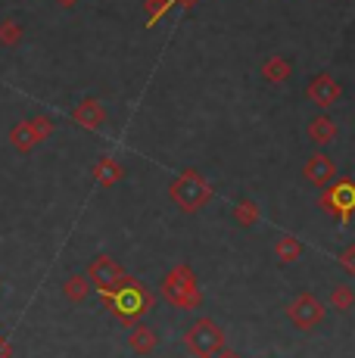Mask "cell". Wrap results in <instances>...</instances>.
Masks as SVG:
<instances>
[{"label":"cell","mask_w":355,"mask_h":358,"mask_svg":"<svg viewBox=\"0 0 355 358\" xmlns=\"http://www.w3.org/2000/svg\"><path fill=\"white\" fill-rule=\"evenodd\" d=\"M100 299L106 302L109 315H113L119 324H125V327L140 324V318H147V315L153 312V306H156V296L150 293L138 278H131V274H125V280H122L115 290L103 293Z\"/></svg>","instance_id":"cell-1"},{"label":"cell","mask_w":355,"mask_h":358,"mask_svg":"<svg viewBox=\"0 0 355 358\" xmlns=\"http://www.w3.org/2000/svg\"><path fill=\"white\" fill-rule=\"evenodd\" d=\"M162 299L175 308H184V312L200 308L203 306V290H200V280H196L194 268L175 265L172 271L162 278Z\"/></svg>","instance_id":"cell-2"},{"label":"cell","mask_w":355,"mask_h":358,"mask_svg":"<svg viewBox=\"0 0 355 358\" xmlns=\"http://www.w3.org/2000/svg\"><path fill=\"white\" fill-rule=\"evenodd\" d=\"M212 194H215L212 184H209L196 169H184L181 175H178L175 181L168 184V196H172V203L181 212H187V215L200 212L203 206L212 199Z\"/></svg>","instance_id":"cell-3"},{"label":"cell","mask_w":355,"mask_h":358,"mask_svg":"<svg viewBox=\"0 0 355 358\" xmlns=\"http://www.w3.org/2000/svg\"><path fill=\"white\" fill-rule=\"evenodd\" d=\"M318 206L324 215L337 218V222L346 228L355 215V181L352 178H337V181H331L324 190H321Z\"/></svg>","instance_id":"cell-4"},{"label":"cell","mask_w":355,"mask_h":358,"mask_svg":"<svg viewBox=\"0 0 355 358\" xmlns=\"http://www.w3.org/2000/svg\"><path fill=\"white\" fill-rule=\"evenodd\" d=\"M224 343H228V336L212 318H196L184 334V346L194 358H215L224 349Z\"/></svg>","instance_id":"cell-5"},{"label":"cell","mask_w":355,"mask_h":358,"mask_svg":"<svg viewBox=\"0 0 355 358\" xmlns=\"http://www.w3.org/2000/svg\"><path fill=\"white\" fill-rule=\"evenodd\" d=\"M324 315H327V306L318 299L315 293H299L296 299L287 306V318H290L299 330L318 327L321 321H324Z\"/></svg>","instance_id":"cell-6"},{"label":"cell","mask_w":355,"mask_h":358,"mask_svg":"<svg viewBox=\"0 0 355 358\" xmlns=\"http://www.w3.org/2000/svg\"><path fill=\"white\" fill-rule=\"evenodd\" d=\"M87 280H91L94 290L103 296L109 290H115V287L125 280V268H122L113 256H97L91 265H87Z\"/></svg>","instance_id":"cell-7"},{"label":"cell","mask_w":355,"mask_h":358,"mask_svg":"<svg viewBox=\"0 0 355 358\" xmlns=\"http://www.w3.org/2000/svg\"><path fill=\"white\" fill-rule=\"evenodd\" d=\"M305 97L321 109H331V106H337L340 97H343V87H340V81L333 78L331 72H321L305 85Z\"/></svg>","instance_id":"cell-8"},{"label":"cell","mask_w":355,"mask_h":358,"mask_svg":"<svg viewBox=\"0 0 355 358\" xmlns=\"http://www.w3.org/2000/svg\"><path fill=\"white\" fill-rule=\"evenodd\" d=\"M303 178L312 184V187L324 190L327 184L337 178V165H333V159L327 153H312L309 159H305V165H303Z\"/></svg>","instance_id":"cell-9"},{"label":"cell","mask_w":355,"mask_h":358,"mask_svg":"<svg viewBox=\"0 0 355 358\" xmlns=\"http://www.w3.org/2000/svg\"><path fill=\"white\" fill-rule=\"evenodd\" d=\"M72 122H75V125H81V128H87V131H97V128L106 122V109H103V103L94 100V97L81 100L78 106L72 109Z\"/></svg>","instance_id":"cell-10"},{"label":"cell","mask_w":355,"mask_h":358,"mask_svg":"<svg viewBox=\"0 0 355 358\" xmlns=\"http://www.w3.org/2000/svg\"><path fill=\"white\" fill-rule=\"evenodd\" d=\"M91 175H94V181H97L100 187H115V184L125 178V169H122L119 159H113V156H103V159L94 162Z\"/></svg>","instance_id":"cell-11"},{"label":"cell","mask_w":355,"mask_h":358,"mask_svg":"<svg viewBox=\"0 0 355 358\" xmlns=\"http://www.w3.org/2000/svg\"><path fill=\"white\" fill-rule=\"evenodd\" d=\"M128 346H131V352H138V355H153L156 346H159V336H156L153 327L134 324L131 334H128Z\"/></svg>","instance_id":"cell-12"},{"label":"cell","mask_w":355,"mask_h":358,"mask_svg":"<svg viewBox=\"0 0 355 358\" xmlns=\"http://www.w3.org/2000/svg\"><path fill=\"white\" fill-rule=\"evenodd\" d=\"M305 134H309L312 143H318V147H327V143L337 141V122H333L331 115H318V119L309 122Z\"/></svg>","instance_id":"cell-13"},{"label":"cell","mask_w":355,"mask_h":358,"mask_svg":"<svg viewBox=\"0 0 355 358\" xmlns=\"http://www.w3.org/2000/svg\"><path fill=\"white\" fill-rule=\"evenodd\" d=\"M290 75H293V66L287 57H268L262 63V78L268 85H284V81H290Z\"/></svg>","instance_id":"cell-14"},{"label":"cell","mask_w":355,"mask_h":358,"mask_svg":"<svg viewBox=\"0 0 355 358\" xmlns=\"http://www.w3.org/2000/svg\"><path fill=\"white\" fill-rule=\"evenodd\" d=\"M10 143L19 150V153H31L38 147V137H35V128H31V119L29 122H16L10 131Z\"/></svg>","instance_id":"cell-15"},{"label":"cell","mask_w":355,"mask_h":358,"mask_svg":"<svg viewBox=\"0 0 355 358\" xmlns=\"http://www.w3.org/2000/svg\"><path fill=\"white\" fill-rule=\"evenodd\" d=\"M275 256H277V262H284V265H293V262L303 259V243H299L293 234H281V237L275 240Z\"/></svg>","instance_id":"cell-16"},{"label":"cell","mask_w":355,"mask_h":358,"mask_svg":"<svg viewBox=\"0 0 355 358\" xmlns=\"http://www.w3.org/2000/svg\"><path fill=\"white\" fill-rule=\"evenodd\" d=\"M87 293H91V280H87V274H69V278L63 280V296L69 302H85Z\"/></svg>","instance_id":"cell-17"},{"label":"cell","mask_w":355,"mask_h":358,"mask_svg":"<svg viewBox=\"0 0 355 358\" xmlns=\"http://www.w3.org/2000/svg\"><path fill=\"white\" fill-rule=\"evenodd\" d=\"M259 218H262V209H259L252 199H240V203L234 206V222L243 224V228H256Z\"/></svg>","instance_id":"cell-18"},{"label":"cell","mask_w":355,"mask_h":358,"mask_svg":"<svg viewBox=\"0 0 355 358\" xmlns=\"http://www.w3.org/2000/svg\"><path fill=\"white\" fill-rule=\"evenodd\" d=\"M327 302H331L337 312H349V308L355 306V290L349 284H337L331 290V299H327Z\"/></svg>","instance_id":"cell-19"},{"label":"cell","mask_w":355,"mask_h":358,"mask_svg":"<svg viewBox=\"0 0 355 358\" xmlns=\"http://www.w3.org/2000/svg\"><path fill=\"white\" fill-rule=\"evenodd\" d=\"M22 25L16 22V19H3L0 22V47H19V41H22Z\"/></svg>","instance_id":"cell-20"},{"label":"cell","mask_w":355,"mask_h":358,"mask_svg":"<svg viewBox=\"0 0 355 358\" xmlns=\"http://www.w3.org/2000/svg\"><path fill=\"white\" fill-rule=\"evenodd\" d=\"M143 6H147V25L153 29V25L175 6V0H143Z\"/></svg>","instance_id":"cell-21"},{"label":"cell","mask_w":355,"mask_h":358,"mask_svg":"<svg viewBox=\"0 0 355 358\" xmlns=\"http://www.w3.org/2000/svg\"><path fill=\"white\" fill-rule=\"evenodd\" d=\"M31 128H35L38 143H41V141H47V137H50L53 131H57V125H53L50 115H35V119H31Z\"/></svg>","instance_id":"cell-22"},{"label":"cell","mask_w":355,"mask_h":358,"mask_svg":"<svg viewBox=\"0 0 355 358\" xmlns=\"http://www.w3.org/2000/svg\"><path fill=\"white\" fill-rule=\"evenodd\" d=\"M337 262H340V265H343L346 271H349L352 278H355V243H349V246H346V250H343V252H340V256H337Z\"/></svg>","instance_id":"cell-23"},{"label":"cell","mask_w":355,"mask_h":358,"mask_svg":"<svg viewBox=\"0 0 355 358\" xmlns=\"http://www.w3.org/2000/svg\"><path fill=\"white\" fill-rule=\"evenodd\" d=\"M0 358H13V346H10V340H6L3 334H0Z\"/></svg>","instance_id":"cell-24"},{"label":"cell","mask_w":355,"mask_h":358,"mask_svg":"<svg viewBox=\"0 0 355 358\" xmlns=\"http://www.w3.org/2000/svg\"><path fill=\"white\" fill-rule=\"evenodd\" d=\"M215 358H243V355H237L234 349H222V352H218Z\"/></svg>","instance_id":"cell-25"},{"label":"cell","mask_w":355,"mask_h":358,"mask_svg":"<svg viewBox=\"0 0 355 358\" xmlns=\"http://www.w3.org/2000/svg\"><path fill=\"white\" fill-rule=\"evenodd\" d=\"M75 3H78V0H57V6H63V10H72Z\"/></svg>","instance_id":"cell-26"},{"label":"cell","mask_w":355,"mask_h":358,"mask_svg":"<svg viewBox=\"0 0 355 358\" xmlns=\"http://www.w3.org/2000/svg\"><path fill=\"white\" fill-rule=\"evenodd\" d=\"M175 3H187L190 6V3H196V0H175Z\"/></svg>","instance_id":"cell-27"}]
</instances>
